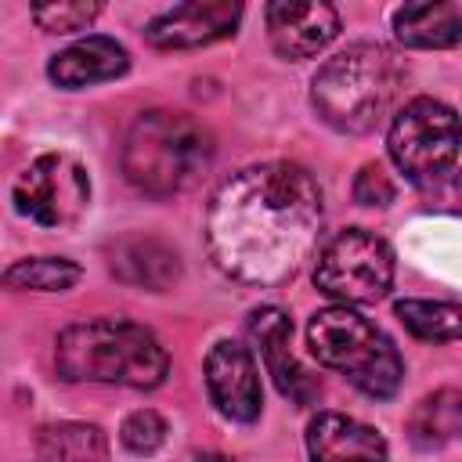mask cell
Instances as JSON below:
<instances>
[{
    "label": "cell",
    "mask_w": 462,
    "mask_h": 462,
    "mask_svg": "<svg viewBox=\"0 0 462 462\" xmlns=\"http://www.w3.org/2000/svg\"><path fill=\"white\" fill-rule=\"evenodd\" d=\"M126 69H130V54L123 43H116L112 36H87V40L58 51L47 65V76L65 90H79L90 83L119 79Z\"/></svg>",
    "instance_id": "cell-15"
},
{
    "label": "cell",
    "mask_w": 462,
    "mask_h": 462,
    "mask_svg": "<svg viewBox=\"0 0 462 462\" xmlns=\"http://www.w3.org/2000/svg\"><path fill=\"white\" fill-rule=\"evenodd\" d=\"M101 14V4L94 0H58V4H36L32 22L47 32H76L87 29Z\"/></svg>",
    "instance_id": "cell-22"
},
{
    "label": "cell",
    "mask_w": 462,
    "mask_h": 462,
    "mask_svg": "<svg viewBox=\"0 0 462 462\" xmlns=\"http://www.w3.org/2000/svg\"><path fill=\"white\" fill-rule=\"evenodd\" d=\"M267 36L282 58L303 61L339 36V14L325 0H274L267 4Z\"/></svg>",
    "instance_id": "cell-10"
},
{
    "label": "cell",
    "mask_w": 462,
    "mask_h": 462,
    "mask_svg": "<svg viewBox=\"0 0 462 462\" xmlns=\"http://www.w3.org/2000/svg\"><path fill=\"white\" fill-rule=\"evenodd\" d=\"M455 195H458V206H462V173H458V180H455Z\"/></svg>",
    "instance_id": "cell-25"
},
{
    "label": "cell",
    "mask_w": 462,
    "mask_h": 462,
    "mask_svg": "<svg viewBox=\"0 0 462 462\" xmlns=\"http://www.w3.org/2000/svg\"><path fill=\"white\" fill-rule=\"evenodd\" d=\"M213 134L188 112L152 108L134 119L123 141L126 180L152 199L191 191L213 166Z\"/></svg>",
    "instance_id": "cell-3"
},
{
    "label": "cell",
    "mask_w": 462,
    "mask_h": 462,
    "mask_svg": "<svg viewBox=\"0 0 462 462\" xmlns=\"http://www.w3.org/2000/svg\"><path fill=\"white\" fill-rule=\"evenodd\" d=\"M191 462H235V458H227V455H217V451H206V455H195Z\"/></svg>",
    "instance_id": "cell-24"
},
{
    "label": "cell",
    "mask_w": 462,
    "mask_h": 462,
    "mask_svg": "<svg viewBox=\"0 0 462 462\" xmlns=\"http://www.w3.org/2000/svg\"><path fill=\"white\" fill-rule=\"evenodd\" d=\"M393 314L401 325L426 343H455L462 339V303L448 300H397Z\"/></svg>",
    "instance_id": "cell-19"
},
{
    "label": "cell",
    "mask_w": 462,
    "mask_h": 462,
    "mask_svg": "<svg viewBox=\"0 0 462 462\" xmlns=\"http://www.w3.org/2000/svg\"><path fill=\"white\" fill-rule=\"evenodd\" d=\"M408 437L415 448H444L462 437V393L437 390L422 397L408 415Z\"/></svg>",
    "instance_id": "cell-17"
},
{
    "label": "cell",
    "mask_w": 462,
    "mask_h": 462,
    "mask_svg": "<svg viewBox=\"0 0 462 462\" xmlns=\"http://www.w3.org/2000/svg\"><path fill=\"white\" fill-rule=\"evenodd\" d=\"M14 206L40 227H69L90 202V177L69 152H43L14 177Z\"/></svg>",
    "instance_id": "cell-8"
},
{
    "label": "cell",
    "mask_w": 462,
    "mask_h": 462,
    "mask_svg": "<svg viewBox=\"0 0 462 462\" xmlns=\"http://www.w3.org/2000/svg\"><path fill=\"white\" fill-rule=\"evenodd\" d=\"M242 18V4L235 0H191L162 11L159 18L148 22L144 36L152 47L162 51H188V47H206L235 32Z\"/></svg>",
    "instance_id": "cell-11"
},
{
    "label": "cell",
    "mask_w": 462,
    "mask_h": 462,
    "mask_svg": "<svg viewBox=\"0 0 462 462\" xmlns=\"http://www.w3.org/2000/svg\"><path fill=\"white\" fill-rule=\"evenodd\" d=\"M54 368L69 383H108L130 390H152L166 379V346L137 321L94 318L76 321L54 339Z\"/></svg>",
    "instance_id": "cell-2"
},
{
    "label": "cell",
    "mask_w": 462,
    "mask_h": 462,
    "mask_svg": "<svg viewBox=\"0 0 462 462\" xmlns=\"http://www.w3.org/2000/svg\"><path fill=\"white\" fill-rule=\"evenodd\" d=\"M206 390L220 415L235 422H253L260 415V372L249 346L235 339H220L206 354Z\"/></svg>",
    "instance_id": "cell-9"
},
{
    "label": "cell",
    "mask_w": 462,
    "mask_h": 462,
    "mask_svg": "<svg viewBox=\"0 0 462 462\" xmlns=\"http://www.w3.org/2000/svg\"><path fill=\"white\" fill-rule=\"evenodd\" d=\"M393 36L415 51H448L462 43V11L455 4H404L393 11Z\"/></svg>",
    "instance_id": "cell-16"
},
{
    "label": "cell",
    "mask_w": 462,
    "mask_h": 462,
    "mask_svg": "<svg viewBox=\"0 0 462 462\" xmlns=\"http://www.w3.org/2000/svg\"><path fill=\"white\" fill-rule=\"evenodd\" d=\"M393 180H390V173L379 166V162H368V166H361L357 170V177H354V199L361 202V206H390L393 202Z\"/></svg>",
    "instance_id": "cell-23"
},
{
    "label": "cell",
    "mask_w": 462,
    "mask_h": 462,
    "mask_svg": "<svg viewBox=\"0 0 462 462\" xmlns=\"http://www.w3.org/2000/svg\"><path fill=\"white\" fill-rule=\"evenodd\" d=\"M307 343L325 368L346 375L368 397H393L404 361L390 336L350 307H325L307 325Z\"/></svg>",
    "instance_id": "cell-5"
},
{
    "label": "cell",
    "mask_w": 462,
    "mask_h": 462,
    "mask_svg": "<svg viewBox=\"0 0 462 462\" xmlns=\"http://www.w3.org/2000/svg\"><path fill=\"white\" fill-rule=\"evenodd\" d=\"M401 61L383 43H350L332 54L310 79V101L318 116L339 134H372L397 90H401Z\"/></svg>",
    "instance_id": "cell-4"
},
{
    "label": "cell",
    "mask_w": 462,
    "mask_h": 462,
    "mask_svg": "<svg viewBox=\"0 0 462 462\" xmlns=\"http://www.w3.org/2000/svg\"><path fill=\"white\" fill-rule=\"evenodd\" d=\"M108 271L148 292H166L180 278V256L170 242L152 238V235H126L108 249Z\"/></svg>",
    "instance_id": "cell-14"
},
{
    "label": "cell",
    "mask_w": 462,
    "mask_h": 462,
    "mask_svg": "<svg viewBox=\"0 0 462 462\" xmlns=\"http://www.w3.org/2000/svg\"><path fill=\"white\" fill-rule=\"evenodd\" d=\"M307 451L310 462H386L383 433L339 411H318L310 419Z\"/></svg>",
    "instance_id": "cell-13"
},
{
    "label": "cell",
    "mask_w": 462,
    "mask_h": 462,
    "mask_svg": "<svg viewBox=\"0 0 462 462\" xmlns=\"http://www.w3.org/2000/svg\"><path fill=\"white\" fill-rule=\"evenodd\" d=\"M462 144V123L455 108H448L437 97H411L390 123L386 148L393 166L411 184H433L440 180Z\"/></svg>",
    "instance_id": "cell-6"
},
{
    "label": "cell",
    "mask_w": 462,
    "mask_h": 462,
    "mask_svg": "<svg viewBox=\"0 0 462 462\" xmlns=\"http://www.w3.org/2000/svg\"><path fill=\"white\" fill-rule=\"evenodd\" d=\"M40 462H108V440L94 422H51L36 433Z\"/></svg>",
    "instance_id": "cell-18"
},
{
    "label": "cell",
    "mask_w": 462,
    "mask_h": 462,
    "mask_svg": "<svg viewBox=\"0 0 462 462\" xmlns=\"http://www.w3.org/2000/svg\"><path fill=\"white\" fill-rule=\"evenodd\" d=\"M79 274H83L79 263L65 256H29L4 271V285L25 292H65L79 282Z\"/></svg>",
    "instance_id": "cell-20"
},
{
    "label": "cell",
    "mask_w": 462,
    "mask_h": 462,
    "mask_svg": "<svg viewBox=\"0 0 462 462\" xmlns=\"http://www.w3.org/2000/svg\"><path fill=\"white\" fill-rule=\"evenodd\" d=\"M314 285L343 307L379 303L393 285V253L379 235L365 227H346L318 253Z\"/></svg>",
    "instance_id": "cell-7"
},
{
    "label": "cell",
    "mask_w": 462,
    "mask_h": 462,
    "mask_svg": "<svg viewBox=\"0 0 462 462\" xmlns=\"http://www.w3.org/2000/svg\"><path fill=\"white\" fill-rule=\"evenodd\" d=\"M321 213V188L303 166H242L209 199L206 245L227 278L253 289H278L314 253Z\"/></svg>",
    "instance_id": "cell-1"
},
{
    "label": "cell",
    "mask_w": 462,
    "mask_h": 462,
    "mask_svg": "<svg viewBox=\"0 0 462 462\" xmlns=\"http://www.w3.org/2000/svg\"><path fill=\"white\" fill-rule=\"evenodd\" d=\"M249 336L260 343V354H263V365L267 372L274 375V386L296 401V404H310L314 393H318V383L314 375L296 361V354L289 350V336H292V321L285 310L278 307H260L249 314Z\"/></svg>",
    "instance_id": "cell-12"
},
{
    "label": "cell",
    "mask_w": 462,
    "mask_h": 462,
    "mask_svg": "<svg viewBox=\"0 0 462 462\" xmlns=\"http://www.w3.org/2000/svg\"><path fill=\"white\" fill-rule=\"evenodd\" d=\"M166 433H170L166 419L159 411H152V408L130 411L123 419V426H119V440H123V448L130 455H155L166 444Z\"/></svg>",
    "instance_id": "cell-21"
}]
</instances>
